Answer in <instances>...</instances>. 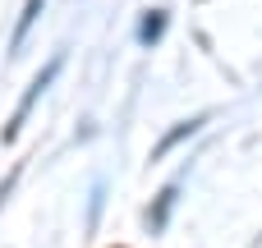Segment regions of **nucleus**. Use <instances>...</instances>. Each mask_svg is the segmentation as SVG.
Listing matches in <instances>:
<instances>
[{
    "instance_id": "f257e3e1",
    "label": "nucleus",
    "mask_w": 262,
    "mask_h": 248,
    "mask_svg": "<svg viewBox=\"0 0 262 248\" xmlns=\"http://www.w3.org/2000/svg\"><path fill=\"white\" fill-rule=\"evenodd\" d=\"M60 74H64V51H55V55H51V60H46V64H41V69L28 78V87H23L18 106L9 110V120H5V129H0V143H14V138L23 133V124L32 120V110L41 106V97L55 87V78H60Z\"/></svg>"
},
{
    "instance_id": "f03ea898",
    "label": "nucleus",
    "mask_w": 262,
    "mask_h": 248,
    "mask_svg": "<svg viewBox=\"0 0 262 248\" xmlns=\"http://www.w3.org/2000/svg\"><path fill=\"white\" fill-rule=\"evenodd\" d=\"M207 120H212L207 110H198V115H189V120H175V124H170V129H166V133H161V138L152 143V152H147V161H152V166H161V161H170V156H175L180 147H189V143H193V138H198V133L207 129Z\"/></svg>"
},
{
    "instance_id": "7ed1b4c3",
    "label": "nucleus",
    "mask_w": 262,
    "mask_h": 248,
    "mask_svg": "<svg viewBox=\"0 0 262 248\" xmlns=\"http://www.w3.org/2000/svg\"><path fill=\"white\" fill-rule=\"evenodd\" d=\"M180 193H184V179H170V184H161V189L152 193V202L143 207L147 235H166V226H170V216H175V207H180Z\"/></svg>"
},
{
    "instance_id": "20e7f679",
    "label": "nucleus",
    "mask_w": 262,
    "mask_h": 248,
    "mask_svg": "<svg viewBox=\"0 0 262 248\" xmlns=\"http://www.w3.org/2000/svg\"><path fill=\"white\" fill-rule=\"evenodd\" d=\"M166 28H170V9H161V5L143 9V18H138V28H134L138 51H157V46H161V37H166Z\"/></svg>"
},
{
    "instance_id": "39448f33",
    "label": "nucleus",
    "mask_w": 262,
    "mask_h": 248,
    "mask_svg": "<svg viewBox=\"0 0 262 248\" xmlns=\"http://www.w3.org/2000/svg\"><path fill=\"white\" fill-rule=\"evenodd\" d=\"M41 14H46V0H23V9H18L14 28H9V55H18V51L28 46V37H32V28L41 23Z\"/></svg>"
},
{
    "instance_id": "423d86ee",
    "label": "nucleus",
    "mask_w": 262,
    "mask_h": 248,
    "mask_svg": "<svg viewBox=\"0 0 262 248\" xmlns=\"http://www.w3.org/2000/svg\"><path fill=\"white\" fill-rule=\"evenodd\" d=\"M18 175H23V166H14V170H9V175L0 179V207H5V202L14 198V189H18Z\"/></svg>"
},
{
    "instance_id": "0eeeda50",
    "label": "nucleus",
    "mask_w": 262,
    "mask_h": 248,
    "mask_svg": "<svg viewBox=\"0 0 262 248\" xmlns=\"http://www.w3.org/2000/svg\"><path fill=\"white\" fill-rule=\"evenodd\" d=\"M101 198H106V184H97L92 189V202H88V230L97 226V216H101Z\"/></svg>"
},
{
    "instance_id": "6e6552de",
    "label": "nucleus",
    "mask_w": 262,
    "mask_h": 248,
    "mask_svg": "<svg viewBox=\"0 0 262 248\" xmlns=\"http://www.w3.org/2000/svg\"><path fill=\"white\" fill-rule=\"evenodd\" d=\"M115 248H124V244H115Z\"/></svg>"
}]
</instances>
